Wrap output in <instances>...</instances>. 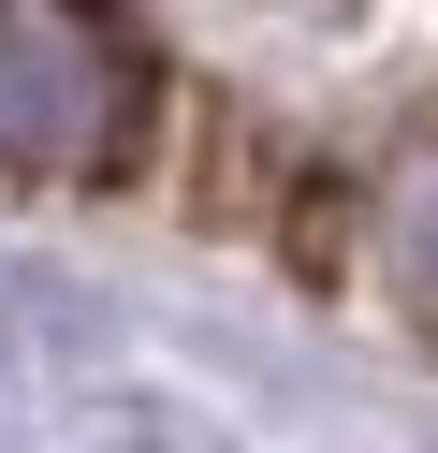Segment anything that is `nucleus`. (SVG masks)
I'll use <instances>...</instances> for the list:
<instances>
[{
  "label": "nucleus",
  "instance_id": "1",
  "mask_svg": "<svg viewBox=\"0 0 438 453\" xmlns=\"http://www.w3.org/2000/svg\"><path fill=\"white\" fill-rule=\"evenodd\" d=\"M146 118L132 30L73 15V0H15L0 15V161L15 176H117Z\"/></svg>",
  "mask_w": 438,
  "mask_h": 453
}]
</instances>
